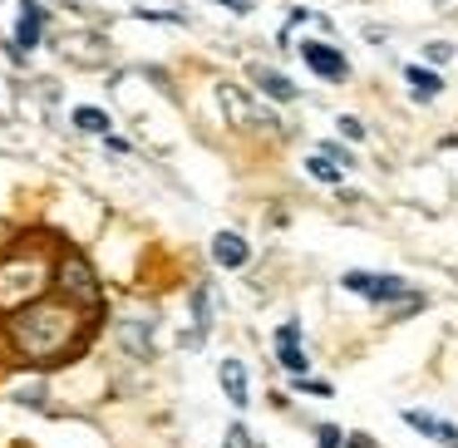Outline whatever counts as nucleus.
Returning <instances> with one entry per match:
<instances>
[{"label": "nucleus", "instance_id": "1", "mask_svg": "<svg viewBox=\"0 0 458 448\" xmlns=\"http://www.w3.org/2000/svg\"><path fill=\"white\" fill-rule=\"evenodd\" d=\"M99 320H104V310H84V306H70L60 296H40L25 310L0 320V335H5V355L15 365L45 375V369L74 365L94 345Z\"/></svg>", "mask_w": 458, "mask_h": 448}, {"label": "nucleus", "instance_id": "2", "mask_svg": "<svg viewBox=\"0 0 458 448\" xmlns=\"http://www.w3.org/2000/svg\"><path fill=\"white\" fill-rule=\"evenodd\" d=\"M55 257L45 247H5L0 251V320L25 310L30 300L50 296Z\"/></svg>", "mask_w": 458, "mask_h": 448}, {"label": "nucleus", "instance_id": "3", "mask_svg": "<svg viewBox=\"0 0 458 448\" xmlns=\"http://www.w3.org/2000/svg\"><path fill=\"white\" fill-rule=\"evenodd\" d=\"M50 296L70 300V306H84V310H104L99 276H94V266L80 257V251H60V257H55V281H50Z\"/></svg>", "mask_w": 458, "mask_h": 448}, {"label": "nucleus", "instance_id": "4", "mask_svg": "<svg viewBox=\"0 0 458 448\" xmlns=\"http://www.w3.org/2000/svg\"><path fill=\"white\" fill-rule=\"evenodd\" d=\"M345 291H360V296H369L375 306H394V300L414 296V286H409V281H399V276H369V271H350Z\"/></svg>", "mask_w": 458, "mask_h": 448}, {"label": "nucleus", "instance_id": "5", "mask_svg": "<svg viewBox=\"0 0 458 448\" xmlns=\"http://www.w3.org/2000/svg\"><path fill=\"white\" fill-rule=\"evenodd\" d=\"M217 99H222V109H227V119L237 123V129H257V123H271V114L261 109V104L251 99V94H242L237 84H222Z\"/></svg>", "mask_w": 458, "mask_h": 448}, {"label": "nucleus", "instance_id": "6", "mask_svg": "<svg viewBox=\"0 0 458 448\" xmlns=\"http://www.w3.org/2000/svg\"><path fill=\"white\" fill-rule=\"evenodd\" d=\"M301 60L310 64V70L320 74V80H330V84H345L350 80V60L340 50H330V45H320V40H306L301 45Z\"/></svg>", "mask_w": 458, "mask_h": 448}, {"label": "nucleus", "instance_id": "7", "mask_svg": "<svg viewBox=\"0 0 458 448\" xmlns=\"http://www.w3.org/2000/svg\"><path fill=\"white\" fill-rule=\"evenodd\" d=\"M212 261H217L222 271H242L251 261L247 237H242V232H217V237H212Z\"/></svg>", "mask_w": 458, "mask_h": 448}, {"label": "nucleus", "instance_id": "8", "mask_svg": "<svg viewBox=\"0 0 458 448\" xmlns=\"http://www.w3.org/2000/svg\"><path fill=\"white\" fill-rule=\"evenodd\" d=\"M217 385H222V394H227L232 409H247L251 385H247V365H242V359H222V365H217Z\"/></svg>", "mask_w": 458, "mask_h": 448}, {"label": "nucleus", "instance_id": "9", "mask_svg": "<svg viewBox=\"0 0 458 448\" xmlns=\"http://www.w3.org/2000/svg\"><path fill=\"white\" fill-rule=\"evenodd\" d=\"M40 40H45V11L35 5V0H25V5H21V25H15V55L35 50Z\"/></svg>", "mask_w": 458, "mask_h": 448}, {"label": "nucleus", "instance_id": "10", "mask_svg": "<svg viewBox=\"0 0 458 448\" xmlns=\"http://www.w3.org/2000/svg\"><path fill=\"white\" fill-rule=\"evenodd\" d=\"M404 424L424 438H438V444H458V428L444 424V418H434V414H424V409H404Z\"/></svg>", "mask_w": 458, "mask_h": 448}, {"label": "nucleus", "instance_id": "11", "mask_svg": "<svg viewBox=\"0 0 458 448\" xmlns=\"http://www.w3.org/2000/svg\"><path fill=\"white\" fill-rule=\"evenodd\" d=\"M251 80H257V89L267 94V99H276V104H291V99H296V84H291L281 70H267V64H257V70H251Z\"/></svg>", "mask_w": 458, "mask_h": 448}, {"label": "nucleus", "instance_id": "12", "mask_svg": "<svg viewBox=\"0 0 458 448\" xmlns=\"http://www.w3.org/2000/svg\"><path fill=\"white\" fill-rule=\"evenodd\" d=\"M404 80H409V89H414L419 99H434V94L444 89V80H438L434 70H424V64H409V70H404Z\"/></svg>", "mask_w": 458, "mask_h": 448}, {"label": "nucleus", "instance_id": "13", "mask_svg": "<svg viewBox=\"0 0 458 448\" xmlns=\"http://www.w3.org/2000/svg\"><path fill=\"white\" fill-rule=\"evenodd\" d=\"M119 340L133 350V355H143V359L153 355V340H148V325H143V320H123V325H119Z\"/></svg>", "mask_w": 458, "mask_h": 448}, {"label": "nucleus", "instance_id": "14", "mask_svg": "<svg viewBox=\"0 0 458 448\" xmlns=\"http://www.w3.org/2000/svg\"><path fill=\"white\" fill-rule=\"evenodd\" d=\"M11 399H21V404H30V409H50V389H45V375H35V385L11 389Z\"/></svg>", "mask_w": 458, "mask_h": 448}, {"label": "nucleus", "instance_id": "15", "mask_svg": "<svg viewBox=\"0 0 458 448\" xmlns=\"http://www.w3.org/2000/svg\"><path fill=\"white\" fill-rule=\"evenodd\" d=\"M74 129H80V133H99V139H104V133H109V114H104V109H74Z\"/></svg>", "mask_w": 458, "mask_h": 448}, {"label": "nucleus", "instance_id": "16", "mask_svg": "<svg viewBox=\"0 0 458 448\" xmlns=\"http://www.w3.org/2000/svg\"><path fill=\"white\" fill-rule=\"evenodd\" d=\"M276 359L291 369V379L310 375V359H306V350H301V345H276Z\"/></svg>", "mask_w": 458, "mask_h": 448}, {"label": "nucleus", "instance_id": "17", "mask_svg": "<svg viewBox=\"0 0 458 448\" xmlns=\"http://www.w3.org/2000/svg\"><path fill=\"white\" fill-rule=\"evenodd\" d=\"M222 448H257V438L247 434V424H227V434H222Z\"/></svg>", "mask_w": 458, "mask_h": 448}, {"label": "nucleus", "instance_id": "18", "mask_svg": "<svg viewBox=\"0 0 458 448\" xmlns=\"http://www.w3.org/2000/svg\"><path fill=\"white\" fill-rule=\"evenodd\" d=\"M306 168H310V178H320V182H340V168H335L330 158H320V153L306 163Z\"/></svg>", "mask_w": 458, "mask_h": 448}, {"label": "nucleus", "instance_id": "19", "mask_svg": "<svg viewBox=\"0 0 458 448\" xmlns=\"http://www.w3.org/2000/svg\"><path fill=\"white\" fill-rule=\"evenodd\" d=\"M316 448H345V434L335 424H320L316 428Z\"/></svg>", "mask_w": 458, "mask_h": 448}, {"label": "nucleus", "instance_id": "20", "mask_svg": "<svg viewBox=\"0 0 458 448\" xmlns=\"http://www.w3.org/2000/svg\"><path fill=\"white\" fill-rule=\"evenodd\" d=\"M291 385H296V389H306V394H320V399H330V394H335V389H330L326 379H306V375H301V379H291Z\"/></svg>", "mask_w": 458, "mask_h": 448}, {"label": "nucleus", "instance_id": "21", "mask_svg": "<svg viewBox=\"0 0 458 448\" xmlns=\"http://www.w3.org/2000/svg\"><path fill=\"white\" fill-rule=\"evenodd\" d=\"M320 158H330V163H340V168H350V153L340 148V143H320Z\"/></svg>", "mask_w": 458, "mask_h": 448}, {"label": "nucleus", "instance_id": "22", "mask_svg": "<svg viewBox=\"0 0 458 448\" xmlns=\"http://www.w3.org/2000/svg\"><path fill=\"white\" fill-rule=\"evenodd\" d=\"M276 345H301V325H296V320H286V325L276 330Z\"/></svg>", "mask_w": 458, "mask_h": 448}, {"label": "nucleus", "instance_id": "23", "mask_svg": "<svg viewBox=\"0 0 458 448\" xmlns=\"http://www.w3.org/2000/svg\"><path fill=\"white\" fill-rule=\"evenodd\" d=\"M340 133H345V139H365V123H360V119H340Z\"/></svg>", "mask_w": 458, "mask_h": 448}, {"label": "nucleus", "instance_id": "24", "mask_svg": "<svg viewBox=\"0 0 458 448\" xmlns=\"http://www.w3.org/2000/svg\"><path fill=\"white\" fill-rule=\"evenodd\" d=\"M448 55H454V45H428V60H434V64H444Z\"/></svg>", "mask_w": 458, "mask_h": 448}, {"label": "nucleus", "instance_id": "25", "mask_svg": "<svg viewBox=\"0 0 458 448\" xmlns=\"http://www.w3.org/2000/svg\"><path fill=\"white\" fill-rule=\"evenodd\" d=\"M104 143H109V153H129V139H119V133H104Z\"/></svg>", "mask_w": 458, "mask_h": 448}, {"label": "nucleus", "instance_id": "26", "mask_svg": "<svg viewBox=\"0 0 458 448\" xmlns=\"http://www.w3.org/2000/svg\"><path fill=\"white\" fill-rule=\"evenodd\" d=\"M217 5H227V11H237V15L251 11V0H217Z\"/></svg>", "mask_w": 458, "mask_h": 448}, {"label": "nucleus", "instance_id": "27", "mask_svg": "<svg viewBox=\"0 0 458 448\" xmlns=\"http://www.w3.org/2000/svg\"><path fill=\"white\" fill-rule=\"evenodd\" d=\"M345 448H375V444H369L365 434H350V438H345Z\"/></svg>", "mask_w": 458, "mask_h": 448}, {"label": "nucleus", "instance_id": "28", "mask_svg": "<svg viewBox=\"0 0 458 448\" xmlns=\"http://www.w3.org/2000/svg\"><path fill=\"white\" fill-rule=\"evenodd\" d=\"M448 448H458V444H448Z\"/></svg>", "mask_w": 458, "mask_h": 448}]
</instances>
